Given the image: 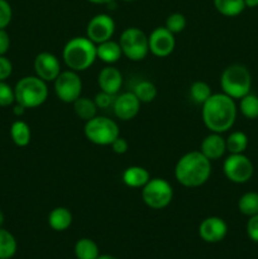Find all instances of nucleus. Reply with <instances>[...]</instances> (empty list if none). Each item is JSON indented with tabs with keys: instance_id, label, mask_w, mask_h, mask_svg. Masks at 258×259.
<instances>
[{
	"instance_id": "7c9ffc66",
	"label": "nucleus",
	"mask_w": 258,
	"mask_h": 259,
	"mask_svg": "<svg viewBox=\"0 0 258 259\" xmlns=\"http://www.w3.org/2000/svg\"><path fill=\"white\" fill-rule=\"evenodd\" d=\"M187 20L182 13H172L167 17L166 23H164V27L169 30L174 34H179V33L184 32L185 28H186Z\"/></svg>"
},
{
	"instance_id": "423d86ee",
	"label": "nucleus",
	"mask_w": 258,
	"mask_h": 259,
	"mask_svg": "<svg viewBox=\"0 0 258 259\" xmlns=\"http://www.w3.org/2000/svg\"><path fill=\"white\" fill-rule=\"evenodd\" d=\"M83 134L86 139L96 146H110L119 136V125L115 120L108 116L96 115L85 121Z\"/></svg>"
},
{
	"instance_id": "20e7f679",
	"label": "nucleus",
	"mask_w": 258,
	"mask_h": 259,
	"mask_svg": "<svg viewBox=\"0 0 258 259\" xmlns=\"http://www.w3.org/2000/svg\"><path fill=\"white\" fill-rule=\"evenodd\" d=\"M15 103L25 109H35L47 101L48 85L38 76H24L14 86Z\"/></svg>"
},
{
	"instance_id": "f704fd0d",
	"label": "nucleus",
	"mask_w": 258,
	"mask_h": 259,
	"mask_svg": "<svg viewBox=\"0 0 258 259\" xmlns=\"http://www.w3.org/2000/svg\"><path fill=\"white\" fill-rule=\"evenodd\" d=\"M245 230H247L248 238H249L252 242L258 243V214L249 217Z\"/></svg>"
},
{
	"instance_id": "0eeeda50",
	"label": "nucleus",
	"mask_w": 258,
	"mask_h": 259,
	"mask_svg": "<svg viewBox=\"0 0 258 259\" xmlns=\"http://www.w3.org/2000/svg\"><path fill=\"white\" fill-rule=\"evenodd\" d=\"M123 56L133 62L143 61L149 53L148 35L137 27H129L121 32L119 38Z\"/></svg>"
},
{
	"instance_id": "ddd939ff",
	"label": "nucleus",
	"mask_w": 258,
	"mask_h": 259,
	"mask_svg": "<svg viewBox=\"0 0 258 259\" xmlns=\"http://www.w3.org/2000/svg\"><path fill=\"white\" fill-rule=\"evenodd\" d=\"M35 76L42 78L46 82H53L57 76L62 72L61 62L56 55L51 52H40L35 56L33 62Z\"/></svg>"
},
{
	"instance_id": "f257e3e1",
	"label": "nucleus",
	"mask_w": 258,
	"mask_h": 259,
	"mask_svg": "<svg viewBox=\"0 0 258 259\" xmlns=\"http://www.w3.org/2000/svg\"><path fill=\"white\" fill-rule=\"evenodd\" d=\"M238 106L234 99L224 93L212 94L201 105L204 125L214 133H225L233 128L237 120Z\"/></svg>"
},
{
	"instance_id": "9b49d317",
	"label": "nucleus",
	"mask_w": 258,
	"mask_h": 259,
	"mask_svg": "<svg viewBox=\"0 0 258 259\" xmlns=\"http://www.w3.org/2000/svg\"><path fill=\"white\" fill-rule=\"evenodd\" d=\"M114 33H115V22L110 15L105 13L94 15L86 25V37L93 40L95 45L113 39Z\"/></svg>"
},
{
	"instance_id": "412c9836",
	"label": "nucleus",
	"mask_w": 258,
	"mask_h": 259,
	"mask_svg": "<svg viewBox=\"0 0 258 259\" xmlns=\"http://www.w3.org/2000/svg\"><path fill=\"white\" fill-rule=\"evenodd\" d=\"M10 138L17 147H20V148L27 147L32 139L30 126L24 120L18 119L10 125Z\"/></svg>"
},
{
	"instance_id": "c756f323",
	"label": "nucleus",
	"mask_w": 258,
	"mask_h": 259,
	"mask_svg": "<svg viewBox=\"0 0 258 259\" xmlns=\"http://www.w3.org/2000/svg\"><path fill=\"white\" fill-rule=\"evenodd\" d=\"M212 95L211 86L205 81H195L190 86V96L194 103L202 105Z\"/></svg>"
},
{
	"instance_id": "e433bc0d",
	"label": "nucleus",
	"mask_w": 258,
	"mask_h": 259,
	"mask_svg": "<svg viewBox=\"0 0 258 259\" xmlns=\"http://www.w3.org/2000/svg\"><path fill=\"white\" fill-rule=\"evenodd\" d=\"M110 147H111V151H113L115 154H124L126 153L129 149V144L128 142H126V139L120 136H119L118 138L110 144Z\"/></svg>"
},
{
	"instance_id": "6ab92c4d",
	"label": "nucleus",
	"mask_w": 258,
	"mask_h": 259,
	"mask_svg": "<svg viewBox=\"0 0 258 259\" xmlns=\"http://www.w3.org/2000/svg\"><path fill=\"white\" fill-rule=\"evenodd\" d=\"M96 55H98V60H100L105 65H114L120 60L123 52H121L119 42L109 39L96 45Z\"/></svg>"
},
{
	"instance_id": "f3484780",
	"label": "nucleus",
	"mask_w": 258,
	"mask_h": 259,
	"mask_svg": "<svg viewBox=\"0 0 258 259\" xmlns=\"http://www.w3.org/2000/svg\"><path fill=\"white\" fill-rule=\"evenodd\" d=\"M200 152L206 157L209 161H218L222 158L227 152V144H225V138L220 133H214L210 132L200 144Z\"/></svg>"
},
{
	"instance_id": "c9c22d12",
	"label": "nucleus",
	"mask_w": 258,
	"mask_h": 259,
	"mask_svg": "<svg viewBox=\"0 0 258 259\" xmlns=\"http://www.w3.org/2000/svg\"><path fill=\"white\" fill-rule=\"evenodd\" d=\"M13 73V63L5 56H0V81H7Z\"/></svg>"
},
{
	"instance_id": "c03bdc74",
	"label": "nucleus",
	"mask_w": 258,
	"mask_h": 259,
	"mask_svg": "<svg viewBox=\"0 0 258 259\" xmlns=\"http://www.w3.org/2000/svg\"><path fill=\"white\" fill-rule=\"evenodd\" d=\"M121 2H125V3H132V2H136V0H121Z\"/></svg>"
},
{
	"instance_id": "7ed1b4c3",
	"label": "nucleus",
	"mask_w": 258,
	"mask_h": 259,
	"mask_svg": "<svg viewBox=\"0 0 258 259\" xmlns=\"http://www.w3.org/2000/svg\"><path fill=\"white\" fill-rule=\"evenodd\" d=\"M62 60L70 70L78 73L83 72L98 60L96 45L86 35L71 38L63 46Z\"/></svg>"
},
{
	"instance_id": "2f4dec72",
	"label": "nucleus",
	"mask_w": 258,
	"mask_h": 259,
	"mask_svg": "<svg viewBox=\"0 0 258 259\" xmlns=\"http://www.w3.org/2000/svg\"><path fill=\"white\" fill-rule=\"evenodd\" d=\"M14 103V88H12L7 81H0V106L7 108V106H12Z\"/></svg>"
},
{
	"instance_id": "4468645a",
	"label": "nucleus",
	"mask_w": 258,
	"mask_h": 259,
	"mask_svg": "<svg viewBox=\"0 0 258 259\" xmlns=\"http://www.w3.org/2000/svg\"><path fill=\"white\" fill-rule=\"evenodd\" d=\"M141 101L133 91L118 94L113 104V111L119 120L128 121L136 118L141 110Z\"/></svg>"
},
{
	"instance_id": "4c0bfd02",
	"label": "nucleus",
	"mask_w": 258,
	"mask_h": 259,
	"mask_svg": "<svg viewBox=\"0 0 258 259\" xmlns=\"http://www.w3.org/2000/svg\"><path fill=\"white\" fill-rule=\"evenodd\" d=\"M10 48L9 33L5 29H0V56H5Z\"/></svg>"
},
{
	"instance_id": "72a5a7b5",
	"label": "nucleus",
	"mask_w": 258,
	"mask_h": 259,
	"mask_svg": "<svg viewBox=\"0 0 258 259\" xmlns=\"http://www.w3.org/2000/svg\"><path fill=\"white\" fill-rule=\"evenodd\" d=\"M115 96L116 95H110V94L104 93V91L100 90V93H98L95 95L94 100H95L96 106H98L99 109H108V108H110V106L113 108Z\"/></svg>"
},
{
	"instance_id": "4be33fe9",
	"label": "nucleus",
	"mask_w": 258,
	"mask_h": 259,
	"mask_svg": "<svg viewBox=\"0 0 258 259\" xmlns=\"http://www.w3.org/2000/svg\"><path fill=\"white\" fill-rule=\"evenodd\" d=\"M73 111H75L76 116L82 119L83 121H88L93 119L94 116L98 115V106H96L95 100L91 98H86V96L81 95L77 100L72 103Z\"/></svg>"
},
{
	"instance_id": "a878e982",
	"label": "nucleus",
	"mask_w": 258,
	"mask_h": 259,
	"mask_svg": "<svg viewBox=\"0 0 258 259\" xmlns=\"http://www.w3.org/2000/svg\"><path fill=\"white\" fill-rule=\"evenodd\" d=\"M225 144H227V152H229V154L244 153L245 149L248 148V137L240 131L232 132L225 138Z\"/></svg>"
},
{
	"instance_id": "ea45409f",
	"label": "nucleus",
	"mask_w": 258,
	"mask_h": 259,
	"mask_svg": "<svg viewBox=\"0 0 258 259\" xmlns=\"http://www.w3.org/2000/svg\"><path fill=\"white\" fill-rule=\"evenodd\" d=\"M86 2L96 5H110L111 3H114L115 0H86Z\"/></svg>"
},
{
	"instance_id": "6e6552de",
	"label": "nucleus",
	"mask_w": 258,
	"mask_h": 259,
	"mask_svg": "<svg viewBox=\"0 0 258 259\" xmlns=\"http://www.w3.org/2000/svg\"><path fill=\"white\" fill-rule=\"evenodd\" d=\"M174 199V189L167 180L154 177L142 187V200L153 210H162L168 206Z\"/></svg>"
},
{
	"instance_id": "39448f33",
	"label": "nucleus",
	"mask_w": 258,
	"mask_h": 259,
	"mask_svg": "<svg viewBox=\"0 0 258 259\" xmlns=\"http://www.w3.org/2000/svg\"><path fill=\"white\" fill-rule=\"evenodd\" d=\"M220 88L225 95L239 100L250 93L252 75L244 65L233 63L224 68L220 76Z\"/></svg>"
},
{
	"instance_id": "a19ab883",
	"label": "nucleus",
	"mask_w": 258,
	"mask_h": 259,
	"mask_svg": "<svg viewBox=\"0 0 258 259\" xmlns=\"http://www.w3.org/2000/svg\"><path fill=\"white\" fill-rule=\"evenodd\" d=\"M245 8H257L258 0H244Z\"/></svg>"
},
{
	"instance_id": "c85d7f7f",
	"label": "nucleus",
	"mask_w": 258,
	"mask_h": 259,
	"mask_svg": "<svg viewBox=\"0 0 258 259\" xmlns=\"http://www.w3.org/2000/svg\"><path fill=\"white\" fill-rule=\"evenodd\" d=\"M238 110L240 111L244 118L250 119H257L258 118V96L254 94H247L245 96H243L242 99H239V106H238Z\"/></svg>"
},
{
	"instance_id": "dca6fc26",
	"label": "nucleus",
	"mask_w": 258,
	"mask_h": 259,
	"mask_svg": "<svg viewBox=\"0 0 258 259\" xmlns=\"http://www.w3.org/2000/svg\"><path fill=\"white\" fill-rule=\"evenodd\" d=\"M98 85L104 93H108L110 95H118L123 86V75L115 66L106 65L99 72Z\"/></svg>"
},
{
	"instance_id": "aec40b11",
	"label": "nucleus",
	"mask_w": 258,
	"mask_h": 259,
	"mask_svg": "<svg viewBox=\"0 0 258 259\" xmlns=\"http://www.w3.org/2000/svg\"><path fill=\"white\" fill-rule=\"evenodd\" d=\"M72 212L65 206H57L48 214V225L55 232H65L72 224Z\"/></svg>"
},
{
	"instance_id": "f03ea898",
	"label": "nucleus",
	"mask_w": 258,
	"mask_h": 259,
	"mask_svg": "<svg viewBox=\"0 0 258 259\" xmlns=\"http://www.w3.org/2000/svg\"><path fill=\"white\" fill-rule=\"evenodd\" d=\"M174 174L180 185L196 189L209 181L211 176V161L200 151L187 152L176 162Z\"/></svg>"
},
{
	"instance_id": "f8f14e48",
	"label": "nucleus",
	"mask_w": 258,
	"mask_h": 259,
	"mask_svg": "<svg viewBox=\"0 0 258 259\" xmlns=\"http://www.w3.org/2000/svg\"><path fill=\"white\" fill-rule=\"evenodd\" d=\"M149 52L159 58H164L171 55L176 47V38L174 33L166 27L154 28L148 35Z\"/></svg>"
},
{
	"instance_id": "393cba45",
	"label": "nucleus",
	"mask_w": 258,
	"mask_h": 259,
	"mask_svg": "<svg viewBox=\"0 0 258 259\" xmlns=\"http://www.w3.org/2000/svg\"><path fill=\"white\" fill-rule=\"evenodd\" d=\"M18 243L9 230L0 228V259H10L15 255Z\"/></svg>"
},
{
	"instance_id": "bb28decb",
	"label": "nucleus",
	"mask_w": 258,
	"mask_h": 259,
	"mask_svg": "<svg viewBox=\"0 0 258 259\" xmlns=\"http://www.w3.org/2000/svg\"><path fill=\"white\" fill-rule=\"evenodd\" d=\"M238 210L245 217L258 214V192L249 191L243 194L238 200Z\"/></svg>"
},
{
	"instance_id": "37998d69",
	"label": "nucleus",
	"mask_w": 258,
	"mask_h": 259,
	"mask_svg": "<svg viewBox=\"0 0 258 259\" xmlns=\"http://www.w3.org/2000/svg\"><path fill=\"white\" fill-rule=\"evenodd\" d=\"M4 220H5L4 212H3L2 209H0V228H3V224H4Z\"/></svg>"
},
{
	"instance_id": "58836bf2",
	"label": "nucleus",
	"mask_w": 258,
	"mask_h": 259,
	"mask_svg": "<svg viewBox=\"0 0 258 259\" xmlns=\"http://www.w3.org/2000/svg\"><path fill=\"white\" fill-rule=\"evenodd\" d=\"M25 110H27V109H25L24 106L20 105V104H18V103H14V106H13V114H14L15 116L20 118V116L24 115Z\"/></svg>"
},
{
	"instance_id": "cd10ccee",
	"label": "nucleus",
	"mask_w": 258,
	"mask_h": 259,
	"mask_svg": "<svg viewBox=\"0 0 258 259\" xmlns=\"http://www.w3.org/2000/svg\"><path fill=\"white\" fill-rule=\"evenodd\" d=\"M133 93L134 95L138 98V100L141 101V103L148 104V103H152V101H154V99L157 98L158 91H157L156 85H154L153 82L143 80V81H139V82L134 86Z\"/></svg>"
},
{
	"instance_id": "473e14b6",
	"label": "nucleus",
	"mask_w": 258,
	"mask_h": 259,
	"mask_svg": "<svg viewBox=\"0 0 258 259\" xmlns=\"http://www.w3.org/2000/svg\"><path fill=\"white\" fill-rule=\"evenodd\" d=\"M13 19L12 5L8 0H0V29H5Z\"/></svg>"
},
{
	"instance_id": "9d476101",
	"label": "nucleus",
	"mask_w": 258,
	"mask_h": 259,
	"mask_svg": "<svg viewBox=\"0 0 258 259\" xmlns=\"http://www.w3.org/2000/svg\"><path fill=\"white\" fill-rule=\"evenodd\" d=\"M225 177L233 184H247L254 174L252 161L244 153L229 154L223 163Z\"/></svg>"
},
{
	"instance_id": "2eb2a0df",
	"label": "nucleus",
	"mask_w": 258,
	"mask_h": 259,
	"mask_svg": "<svg viewBox=\"0 0 258 259\" xmlns=\"http://www.w3.org/2000/svg\"><path fill=\"white\" fill-rule=\"evenodd\" d=\"M228 224L219 217L205 218L199 225V235L206 243H219L227 237Z\"/></svg>"
},
{
	"instance_id": "b1692460",
	"label": "nucleus",
	"mask_w": 258,
	"mask_h": 259,
	"mask_svg": "<svg viewBox=\"0 0 258 259\" xmlns=\"http://www.w3.org/2000/svg\"><path fill=\"white\" fill-rule=\"evenodd\" d=\"M214 7L218 13L228 18L238 17L245 9L244 0H214Z\"/></svg>"
},
{
	"instance_id": "5701e85b",
	"label": "nucleus",
	"mask_w": 258,
	"mask_h": 259,
	"mask_svg": "<svg viewBox=\"0 0 258 259\" xmlns=\"http://www.w3.org/2000/svg\"><path fill=\"white\" fill-rule=\"evenodd\" d=\"M73 252L77 259H96L100 255L99 247L90 238H81L76 242Z\"/></svg>"
},
{
	"instance_id": "1a4fd4ad",
	"label": "nucleus",
	"mask_w": 258,
	"mask_h": 259,
	"mask_svg": "<svg viewBox=\"0 0 258 259\" xmlns=\"http://www.w3.org/2000/svg\"><path fill=\"white\" fill-rule=\"evenodd\" d=\"M53 90L58 100L65 104H72L82 94V80L78 72L68 68L62 71L53 81Z\"/></svg>"
},
{
	"instance_id": "a211bd4d",
	"label": "nucleus",
	"mask_w": 258,
	"mask_h": 259,
	"mask_svg": "<svg viewBox=\"0 0 258 259\" xmlns=\"http://www.w3.org/2000/svg\"><path fill=\"white\" fill-rule=\"evenodd\" d=\"M124 185L132 189H142L151 180V175L142 166H129L121 174Z\"/></svg>"
},
{
	"instance_id": "79ce46f5",
	"label": "nucleus",
	"mask_w": 258,
	"mask_h": 259,
	"mask_svg": "<svg viewBox=\"0 0 258 259\" xmlns=\"http://www.w3.org/2000/svg\"><path fill=\"white\" fill-rule=\"evenodd\" d=\"M96 259H118V258L114 257V255H110V254H103V255H99Z\"/></svg>"
}]
</instances>
